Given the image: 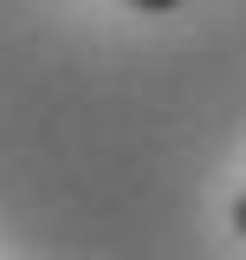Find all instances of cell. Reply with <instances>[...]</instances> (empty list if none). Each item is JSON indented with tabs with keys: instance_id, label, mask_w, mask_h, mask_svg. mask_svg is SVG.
Returning <instances> with one entry per match:
<instances>
[{
	"instance_id": "6da1fadb",
	"label": "cell",
	"mask_w": 246,
	"mask_h": 260,
	"mask_svg": "<svg viewBox=\"0 0 246 260\" xmlns=\"http://www.w3.org/2000/svg\"><path fill=\"white\" fill-rule=\"evenodd\" d=\"M233 234H240V241H246V195H240V202H233Z\"/></svg>"
},
{
	"instance_id": "7a4b0ae2",
	"label": "cell",
	"mask_w": 246,
	"mask_h": 260,
	"mask_svg": "<svg viewBox=\"0 0 246 260\" xmlns=\"http://www.w3.org/2000/svg\"><path fill=\"white\" fill-rule=\"evenodd\" d=\"M130 7H143V13H162V7H182V0H130Z\"/></svg>"
}]
</instances>
